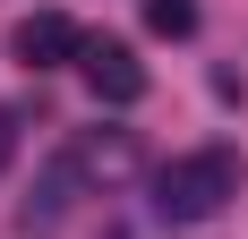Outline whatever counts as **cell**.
Returning a JSON list of instances; mask_svg holds the SVG:
<instances>
[{"label": "cell", "mask_w": 248, "mask_h": 239, "mask_svg": "<svg viewBox=\"0 0 248 239\" xmlns=\"http://www.w3.org/2000/svg\"><path fill=\"white\" fill-rule=\"evenodd\" d=\"M231 196H240V154H231V145L180 154V163H163V179H154V205H163V222H214Z\"/></svg>", "instance_id": "1"}, {"label": "cell", "mask_w": 248, "mask_h": 239, "mask_svg": "<svg viewBox=\"0 0 248 239\" xmlns=\"http://www.w3.org/2000/svg\"><path fill=\"white\" fill-rule=\"evenodd\" d=\"M9 51H17V69H69V60H86V34H77L60 9H34V17H17L9 26Z\"/></svg>", "instance_id": "2"}, {"label": "cell", "mask_w": 248, "mask_h": 239, "mask_svg": "<svg viewBox=\"0 0 248 239\" xmlns=\"http://www.w3.org/2000/svg\"><path fill=\"white\" fill-rule=\"evenodd\" d=\"M77 69H86V86H94V103H111V111H120V103H137V94H146V60H137V51H128L120 34H94V43H86V60H77Z\"/></svg>", "instance_id": "3"}, {"label": "cell", "mask_w": 248, "mask_h": 239, "mask_svg": "<svg viewBox=\"0 0 248 239\" xmlns=\"http://www.w3.org/2000/svg\"><path fill=\"white\" fill-rule=\"evenodd\" d=\"M60 163H69L77 179H103V188H111V179H128V171H137V137H128V128H111V137H77Z\"/></svg>", "instance_id": "4"}, {"label": "cell", "mask_w": 248, "mask_h": 239, "mask_svg": "<svg viewBox=\"0 0 248 239\" xmlns=\"http://www.w3.org/2000/svg\"><path fill=\"white\" fill-rule=\"evenodd\" d=\"M146 26L154 34H188L197 26V0H146Z\"/></svg>", "instance_id": "5"}, {"label": "cell", "mask_w": 248, "mask_h": 239, "mask_svg": "<svg viewBox=\"0 0 248 239\" xmlns=\"http://www.w3.org/2000/svg\"><path fill=\"white\" fill-rule=\"evenodd\" d=\"M9 154H17V111L0 103V171H9Z\"/></svg>", "instance_id": "6"}]
</instances>
